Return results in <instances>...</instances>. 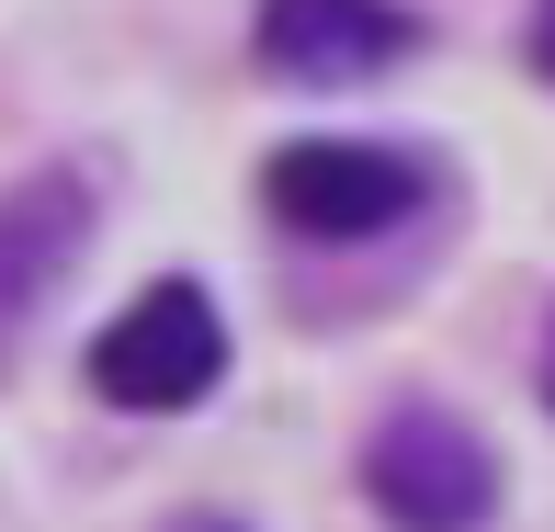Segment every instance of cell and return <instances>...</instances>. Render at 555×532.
Segmentation results:
<instances>
[{
  "label": "cell",
  "mask_w": 555,
  "mask_h": 532,
  "mask_svg": "<svg viewBox=\"0 0 555 532\" xmlns=\"http://www.w3.org/2000/svg\"><path fill=\"white\" fill-rule=\"evenodd\" d=\"M80 216H91V193L68 182V170H46V182H23L12 205H0V328L35 307L46 284H57V261H68V238H80Z\"/></svg>",
  "instance_id": "cell-5"
},
{
  "label": "cell",
  "mask_w": 555,
  "mask_h": 532,
  "mask_svg": "<svg viewBox=\"0 0 555 532\" xmlns=\"http://www.w3.org/2000/svg\"><path fill=\"white\" fill-rule=\"evenodd\" d=\"M170 532H249V521H216V510H193V521H170Z\"/></svg>",
  "instance_id": "cell-7"
},
{
  "label": "cell",
  "mask_w": 555,
  "mask_h": 532,
  "mask_svg": "<svg viewBox=\"0 0 555 532\" xmlns=\"http://www.w3.org/2000/svg\"><path fill=\"white\" fill-rule=\"evenodd\" d=\"M363 488H374V510H386L397 532H476L499 510L488 442H476L465 419H442V408H397L386 430H374Z\"/></svg>",
  "instance_id": "cell-2"
},
{
  "label": "cell",
  "mask_w": 555,
  "mask_h": 532,
  "mask_svg": "<svg viewBox=\"0 0 555 532\" xmlns=\"http://www.w3.org/2000/svg\"><path fill=\"white\" fill-rule=\"evenodd\" d=\"M544 408H555V340H544Z\"/></svg>",
  "instance_id": "cell-8"
},
{
  "label": "cell",
  "mask_w": 555,
  "mask_h": 532,
  "mask_svg": "<svg viewBox=\"0 0 555 532\" xmlns=\"http://www.w3.org/2000/svg\"><path fill=\"white\" fill-rule=\"evenodd\" d=\"M420 205V159L397 147H363V137H295L272 159V216L295 238H374Z\"/></svg>",
  "instance_id": "cell-3"
},
{
  "label": "cell",
  "mask_w": 555,
  "mask_h": 532,
  "mask_svg": "<svg viewBox=\"0 0 555 532\" xmlns=\"http://www.w3.org/2000/svg\"><path fill=\"white\" fill-rule=\"evenodd\" d=\"M216 374H227V317L205 307V284H147L137 307L91 340V386H103L114 408H147V419L216 397Z\"/></svg>",
  "instance_id": "cell-1"
},
{
  "label": "cell",
  "mask_w": 555,
  "mask_h": 532,
  "mask_svg": "<svg viewBox=\"0 0 555 532\" xmlns=\"http://www.w3.org/2000/svg\"><path fill=\"white\" fill-rule=\"evenodd\" d=\"M261 68L272 80H374L420 46L397 0H261Z\"/></svg>",
  "instance_id": "cell-4"
},
{
  "label": "cell",
  "mask_w": 555,
  "mask_h": 532,
  "mask_svg": "<svg viewBox=\"0 0 555 532\" xmlns=\"http://www.w3.org/2000/svg\"><path fill=\"white\" fill-rule=\"evenodd\" d=\"M533 68L555 80V0H544V23H533Z\"/></svg>",
  "instance_id": "cell-6"
}]
</instances>
